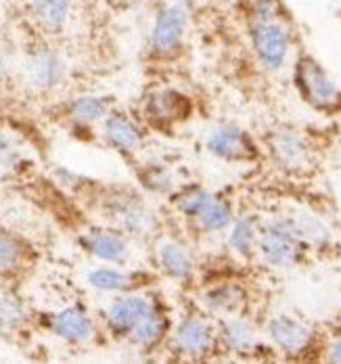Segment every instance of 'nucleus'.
Returning <instances> with one entry per match:
<instances>
[{"label": "nucleus", "instance_id": "obj_1", "mask_svg": "<svg viewBox=\"0 0 341 364\" xmlns=\"http://www.w3.org/2000/svg\"><path fill=\"white\" fill-rule=\"evenodd\" d=\"M174 205L183 218L190 220L205 235L224 232L234 220V212L228 199L201 186H190L178 193Z\"/></svg>", "mask_w": 341, "mask_h": 364}, {"label": "nucleus", "instance_id": "obj_2", "mask_svg": "<svg viewBox=\"0 0 341 364\" xmlns=\"http://www.w3.org/2000/svg\"><path fill=\"white\" fill-rule=\"evenodd\" d=\"M258 252L272 268H291L300 262L303 243L291 216H276L262 224Z\"/></svg>", "mask_w": 341, "mask_h": 364}, {"label": "nucleus", "instance_id": "obj_3", "mask_svg": "<svg viewBox=\"0 0 341 364\" xmlns=\"http://www.w3.org/2000/svg\"><path fill=\"white\" fill-rule=\"evenodd\" d=\"M220 346V335L216 325L207 318V314H189L178 321L172 331V348L178 356L201 363L214 356Z\"/></svg>", "mask_w": 341, "mask_h": 364}, {"label": "nucleus", "instance_id": "obj_4", "mask_svg": "<svg viewBox=\"0 0 341 364\" xmlns=\"http://www.w3.org/2000/svg\"><path fill=\"white\" fill-rule=\"evenodd\" d=\"M268 153L272 161L287 174H308L316 155L312 145L296 130H276L268 139Z\"/></svg>", "mask_w": 341, "mask_h": 364}, {"label": "nucleus", "instance_id": "obj_5", "mask_svg": "<svg viewBox=\"0 0 341 364\" xmlns=\"http://www.w3.org/2000/svg\"><path fill=\"white\" fill-rule=\"evenodd\" d=\"M298 86L303 99L316 109L335 111L341 107V90L314 59H302L298 65Z\"/></svg>", "mask_w": 341, "mask_h": 364}, {"label": "nucleus", "instance_id": "obj_6", "mask_svg": "<svg viewBox=\"0 0 341 364\" xmlns=\"http://www.w3.org/2000/svg\"><path fill=\"white\" fill-rule=\"evenodd\" d=\"M205 149L212 157L228 164L251 161L258 155V149L251 136L234 124H222L214 128L205 139Z\"/></svg>", "mask_w": 341, "mask_h": 364}, {"label": "nucleus", "instance_id": "obj_7", "mask_svg": "<svg viewBox=\"0 0 341 364\" xmlns=\"http://www.w3.org/2000/svg\"><path fill=\"white\" fill-rule=\"evenodd\" d=\"M268 335H270L272 343L287 356H302L310 350V346L314 341L312 328L287 314L274 316L268 323Z\"/></svg>", "mask_w": 341, "mask_h": 364}, {"label": "nucleus", "instance_id": "obj_8", "mask_svg": "<svg viewBox=\"0 0 341 364\" xmlns=\"http://www.w3.org/2000/svg\"><path fill=\"white\" fill-rule=\"evenodd\" d=\"M254 48L266 68L276 70L285 63L289 53V34L283 26L262 19L254 28Z\"/></svg>", "mask_w": 341, "mask_h": 364}, {"label": "nucleus", "instance_id": "obj_9", "mask_svg": "<svg viewBox=\"0 0 341 364\" xmlns=\"http://www.w3.org/2000/svg\"><path fill=\"white\" fill-rule=\"evenodd\" d=\"M187 21L189 17L183 4H170L163 11H159L153 26V48L161 55L176 50L187 32Z\"/></svg>", "mask_w": 341, "mask_h": 364}, {"label": "nucleus", "instance_id": "obj_10", "mask_svg": "<svg viewBox=\"0 0 341 364\" xmlns=\"http://www.w3.org/2000/svg\"><path fill=\"white\" fill-rule=\"evenodd\" d=\"M247 301V293L237 283H218L199 295V304L207 316H237Z\"/></svg>", "mask_w": 341, "mask_h": 364}, {"label": "nucleus", "instance_id": "obj_11", "mask_svg": "<svg viewBox=\"0 0 341 364\" xmlns=\"http://www.w3.org/2000/svg\"><path fill=\"white\" fill-rule=\"evenodd\" d=\"M157 308V301L149 295H141V293H132L126 297L115 299L109 308V325L117 333H132V328L136 327L143 318H147L153 310Z\"/></svg>", "mask_w": 341, "mask_h": 364}, {"label": "nucleus", "instance_id": "obj_12", "mask_svg": "<svg viewBox=\"0 0 341 364\" xmlns=\"http://www.w3.org/2000/svg\"><path fill=\"white\" fill-rule=\"evenodd\" d=\"M218 335H220V346L227 348V352H230L232 356H251L260 348L258 331L241 314L224 318L218 328Z\"/></svg>", "mask_w": 341, "mask_h": 364}, {"label": "nucleus", "instance_id": "obj_13", "mask_svg": "<svg viewBox=\"0 0 341 364\" xmlns=\"http://www.w3.org/2000/svg\"><path fill=\"white\" fill-rule=\"evenodd\" d=\"M190 113V101L178 90H157L147 101V115L155 126L168 128Z\"/></svg>", "mask_w": 341, "mask_h": 364}, {"label": "nucleus", "instance_id": "obj_14", "mask_svg": "<svg viewBox=\"0 0 341 364\" xmlns=\"http://www.w3.org/2000/svg\"><path fill=\"white\" fill-rule=\"evenodd\" d=\"M155 255L161 272L174 281H189L195 274V257L180 241H163Z\"/></svg>", "mask_w": 341, "mask_h": 364}, {"label": "nucleus", "instance_id": "obj_15", "mask_svg": "<svg viewBox=\"0 0 341 364\" xmlns=\"http://www.w3.org/2000/svg\"><path fill=\"white\" fill-rule=\"evenodd\" d=\"M260 232H262V222L254 214L234 216L230 228H228V250L232 254L243 255V257L251 255L254 250H258Z\"/></svg>", "mask_w": 341, "mask_h": 364}, {"label": "nucleus", "instance_id": "obj_16", "mask_svg": "<svg viewBox=\"0 0 341 364\" xmlns=\"http://www.w3.org/2000/svg\"><path fill=\"white\" fill-rule=\"evenodd\" d=\"M105 139L121 153H134L143 145V134L139 126L126 115H109L105 119Z\"/></svg>", "mask_w": 341, "mask_h": 364}, {"label": "nucleus", "instance_id": "obj_17", "mask_svg": "<svg viewBox=\"0 0 341 364\" xmlns=\"http://www.w3.org/2000/svg\"><path fill=\"white\" fill-rule=\"evenodd\" d=\"M86 247L90 254L109 264H121L128 257L126 239L114 230H92L86 237Z\"/></svg>", "mask_w": 341, "mask_h": 364}, {"label": "nucleus", "instance_id": "obj_18", "mask_svg": "<svg viewBox=\"0 0 341 364\" xmlns=\"http://www.w3.org/2000/svg\"><path fill=\"white\" fill-rule=\"evenodd\" d=\"M53 328L59 337L72 341V343H82L92 337V321L88 314L80 308H65L59 314L53 316Z\"/></svg>", "mask_w": 341, "mask_h": 364}, {"label": "nucleus", "instance_id": "obj_19", "mask_svg": "<svg viewBox=\"0 0 341 364\" xmlns=\"http://www.w3.org/2000/svg\"><path fill=\"white\" fill-rule=\"evenodd\" d=\"M117 218L124 230L132 237H147L157 226V218L153 216L151 210L139 201H124L117 210Z\"/></svg>", "mask_w": 341, "mask_h": 364}, {"label": "nucleus", "instance_id": "obj_20", "mask_svg": "<svg viewBox=\"0 0 341 364\" xmlns=\"http://www.w3.org/2000/svg\"><path fill=\"white\" fill-rule=\"evenodd\" d=\"M166 333H168V316L157 306L147 318H143L136 327L132 328L130 341L134 346L143 348V350H149V348H155L163 339Z\"/></svg>", "mask_w": 341, "mask_h": 364}, {"label": "nucleus", "instance_id": "obj_21", "mask_svg": "<svg viewBox=\"0 0 341 364\" xmlns=\"http://www.w3.org/2000/svg\"><path fill=\"white\" fill-rule=\"evenodd\" d=\"M28 73H30V82L32 84H36L40 88H50V86H55L61 80L63 65H61V61L53 53H38L30 61Z\"/></svg>", "mask_w": 341, "mask_h": 364}, {"label": "nucleus", "instance_id": "obj_22", "mask_svg": "<svg viewBox=\"0 0 341 364\" xmlns=\"http://www.w3.org/2000/svg\"><path fill=\"white\" fill-rule=\"evenodd\" d=\"M34 15L40 23L48 30H59L65 26L70 11H72V0H34L32 4Z\"/></svg>", "mask_w": 341, "mask_h": 364}, {"label": "nucleus", "instance_id": "obj_23", "mask_svg": "<svg viewBox=\"0 0 341 364\" xmlns=\"http://www.w3.org/2000/svg\"><path fill=\"white\" fill-rule=\"evenodd\" d=\"M293 224H296V230L302 239L303 247L310 245V247H325L329 243V228L312 214H298V216H291Z\"/></svg>", "mask_w": 341, "mask_h": 364}, {"label": "nucleus", "instance_id": "obj_24", "mask_svg": "<svg viewBox=\"0 0 341 364\" xmlns=\"http://www.w3.org/2000/svg\"><path fill=\"white\" fill-rule=\"evenodd\" d=\"M88 283L101 291H126L132 287L134 279L115 268H99L88 274Z\"/></svg>", "mask_w": 341, "mask_h": 364}, {"label": "nucleus", "instance_id": "obj_25", "mask_svg": "<svg viewBox=\"0 0 341 364\" xmlns=\"http://www.w3.org/2000/svg\"><path fill=\"white\" fill-rule=\"evenodd\" d=\"M109 111V103L101 97H82L72 105V117L77 124H92L103 119Z\"/></svg>", "mask_w": 341, "mask_h": 364}, {"label": "nucleus", "instance_id": "obj_26", "mask_svg": "<svg viewBox=\"0 0 341 364\" xmlns=\"http://www.w3.org/2000/svg\"><path fill=\"white\" fill-rule=\"evenodd\" d=\"M19 259H21V247H19V243L0 228V270H13V268H17Z\"/></svg>", "mask_w": 341, "mask_h": 364}, {"label": "nucleus", "instance_id": "obj_27", "mask_svg": "<svg viewBox=\"0 0 341 364\" xmlns=\"http://www.w3.org/2000/svg\"><path fill=\"white\" fill-rule=\"evenodd\" d=\"M145 184L155 193H170L174 186V181H172V174L168 168H163L161 164H153L147 168Z\"/></svg>", "mask_w": 341, "mask_h": 364}, {"label": "nucleus", "instance_id": "obj_28", "mask_svg": "<svg viewBox=\"0 0 341 364\" xmlns=\"http://www.w3.org/2000/svg\"><path fill=\"white\" fill-rule=\"evenodd\" d=\"M23 310L17 301L9 297H0V327L2 328H17L23 323Z\"/></svg>", "mask_w": 341, "mask_h": 364}, {"label": "nucleus", "instance_id": "obj_29", "mask_svg": "<svg viewBox=\"0 0 341 364\" xmlns=\"http://www.w3.org/2000/svg\"><path fill=\"white\" fill-rule=\"evenodd\" d=\"M329 358H331V364H341V337H337V339L331 343Z\"/></svg>", "mask_w": 341, "mask_h": 364}, {"label": "nucleus", "instance_id": "obj_30", "mask_svg": "<svg viewBox=\"0 0 341 364\" xmlns=\"http://www.w3.org/2000/svg\"><path fill=\"white\" fill-rule=\"evenodd\" d=\"M210 364H243V363H239V360H234V358H214Z\"/></svg>", "mask_w": 341, "mask_h": 364}]
</instances>
